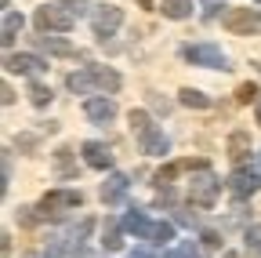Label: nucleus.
<instances>
[{"mask_svg":"<svg viewBox=\"0 0 261 258\" xmlns=\"http://www.w3.org/2000/svg\"><path fill=\"white\" fill-rule=\"evenodd\" d=\"M142 153H149V156H163V153H167V138H163L160 127H149V131L142 135Z\"/></svg>","mask_w":261,"mask_h":258,"instance_id":"11","label":"nucleus"},{"mask_svg":"<svg viewBox=\"0 0 261 258\" xmlns=\"http://www.w3.org/2000/svg\"><path fill=\"white\" fill-rule=\"evenodd\" d=\"M138 4H142V8H152V0H138Z\"/></svg>","mask_w":261,"mask_h":258,"instance_id":"30","label":"nucleus"},{"mask_svg":"<svg viewBox=\"0 0 261 258\" xmlns=\"http://www.w3.org/2000/svg\"><path fill=\"white\" fill-rule=\"evenodd\" d=\"M160 11L167 15V18H189L192 15V0H163Z\"/></svg>","mask_w":261,"mask_h":258,"instance_id":"17","label":"nucleus"},{"mask_svg":"<svg viewBox=\"0 0 261 258\" xmlns=\"http://www.w3.org/2000/svg\"><path fill=\"white\" fill-rule=\"evenodd\" d=\"M22 26H25V18H22L18 11H8V15H4V29H0V40H4V48L15 40V33H22Z\"/></svg>","mask_w":261,"mask_h":258,"instance_id":"15","label":"nucleus"},{"mask_svg":"<svg viewBox=\"0 0 261 258\" xmlns=\"http://www.w3.org/2000/svg\"><path fill=\"white\" fill-rule=\"evenodd\" d=\"M192 66H211V69H228L225 66V51L221 48H214V44H189L185 51H181Z\"/></svg>","mask_w":261,"mask_h":258,"instance_id":"3","label":"nucleus"},{"mask_svg":"<svg viewBox=\"0 0 261 258\" xmlns=\"http://www.w3.org/2000/svg\"><path fill=\"white\" fill-rule=\"evenodd\" d=\"M247 247L254 254H261V225H250V229H247Z\"/></svg>","mask_w":261,"mask_h":258,"instance_id":"24","label":"nucleus"},{"mask_svg":"<svg viewBox=\"0 0 261 258\" xmlns=\"http://www.w3.org/2000/svg\"><path fill=\"white\" fill-rule=\"evenodd\" d=\"M247 153H250V135L247 131H232L228 135V156L240 164V160H247Z\"/></svg>","mask_w":261,"mask_h":258,"instance_id":"14","label":"nucleus"},{"mask_svg":"<svg viewBox=\"0 0 261 258\" xmlns=\"http://www.w3.org/2000/svg\"><path fill=\"white\" fill-rule=\"evenodd\" d=\"M84 113H87L94 124H109V120L116 116V106H113V99H87V102H84Z\"/></svg>","mask_w":261,"mask_h":258,"instance_id":"9","label":"nucleus"},{"mask_svg":"<svg viewBox=\"0 0 261 258\" xmlns=\"http://www.w3.org/2000/svg\"><path fill=\"white\" fill-rule=\"evenodd\" d=\"M257 4H261V0H257Z\"/></svg>","mask_w":261,"mask_h":258,"instance_id":"33","label":"nucleus"},{"mask_svg":"<svg viewBox=\"0 0 261 258\" xmlns=\"http://www.w3.org/2000/svg\"><path fill=\"white\" fill-rule=\"evenodd\" d=\"M87 73H91V84H94V87H102V91H120V77H116L113 69H106V66H91Z\"/></svg>","mask_w":261,"mask_h":258,"instance_id":"12","label":"nucleus"},{"mask_svg":"<svg viewBox=\"0 0 261 258\" xmlns=\"http://www.w3.org/2000/svg\"><path fill=\"white\" fill-rule=\"evenodd\" d=\"M149 237H152L156 244H167V240L174 237V225H171V222H156V225H152V233H149Z\"/></svg>","mask_w":261,"mask_h":258,"instance_id":"22","label":"nucleus"},{"mask_svg":"<svg viewBox=\"0 0 261 258\" xmlns=\"http://www.w3.org/2000/svg\"><path fill=\"white\" fill-rule=\"evenodd\" d=\"M120 22H123V11H120V8H113V4H102V8L94 11V29H98L102 37L116 33V29H120Z\"/></svg>","mask_w":261,"mask_h":258,"instance_id":"6","label":"nucleus"},{"mask_svg":"<svg viewBox=\"0 0 261 258\" xmlns=\"http://www.w3.org/2000/svg\"><path fill=\"white\" fill-rule=\"evenodd\" d=\"M203 244L207 247H218V233H203Z\"/></svg>","mask_w":261,"mask_h":258,"instance_id":"28","label":"nucleus"},{"mask_svg":"<svg viewBox=\"0 0 261 258\" xmlns=\"http://www.w3.org/2000/svg\"><path fill=\"white\" fill-rule=\"evenodd\" d=\"M84 160H87V168H94V171L113 168V153H109L106 142H84Z\"/></svg>","mask_w":261,"mask_h":258,"instance_id":"7","label":"nucleus"},{"mask_svg":"<svg viewBox=\"0 0 261 258\" xmlns=\"http://www.w3.org/2000/svg\"><path fill=\"white\" fill-rule=\"evenodd\" d=\"M130 258H152L149 251H135V254H130Z\"/></svg>","mask_w":261,"mask_h":258,"instance_id":"29","label":"nucleus"},{"mask_svg":"<svg viewBox=\"0 0 261 258\" xmlns=\"http://www.w3.org/2000/svg\"><path fill=\"white\" fill-rule=\"evenodd\" d=\"M29 99H33V106H47V102H51V87L33 84V87H29Z\"/></svg>","mask_w":261,"mask_h":258,"instance_id":"23","label":"nucleus"},{"mask_svg":"<svg viewBox=\"0 0 261 258\" xmlns=\"http://www.w3.org/2000/svg\"><path fill=\"white\" fill-rule=\"evenodd\" d=\"M257 185H261V175H254V171H236L232 178H228V189H232L236 197H250Z\"/></svg>","mask_w":261,"mask_h":258,"instance_id":"10","label":"nucleus"},{"mask_svg":"<svg viewBox=\"0 0 261 258\" xmlns=\"http://www.w3.org/2000/svg\"><path fill=\"white\" fill-rule=\"evenodd\" d=\"M80 204H84V197H80L76 189H51V193H44V200H40V215L58 218L65 211H76Z\"/></svg>","mask_w":261,"mask_h":258,"instance_id":"2","label":"nucleus"},{"mask_svg":"<svg viewBox=\"0 0 261 258\" xmlns=\"http://www.w3.org/2000/svg\"><path fill=\"white\" fill-rule=\"evenodd\" d=\"M181 106H189V109H207V106H211V99H207L203 91L185 87V91H181Z\"/></svg>","mask_w":261,"mask_h":258,"instance_id":"18","label":"nucleus"},{"mask_svg":"<svg viewBox=\"0 0 261 258\" xmlns=\"http://www.w3.org/2000/svg\"><path fill=\"white\" fill-rule=\"evenodd\" d=\"M40 48H47L51 55H76V48H73V44L55 40V37H40Z\"/></svg>","mask_w":261,"mask_h":258,"instance_id":"19","label":"nucleus"},{"mask_svg":"<svg viewBox=\"0 0 261 258\" xmlns=\"http://www.w3.org/2000/svg\"><path fill=\"white\" fill-rule=\"evenodd\" d=\"M221 26L228 29V33H257V29H261V15L250 11V8H232V11H225Z\"/></svg>","mask_w":261,"mask_h":258,"instance_id":"5","label":"nucleus"},{"mask_svg":"<svg viewBox=\"0 0 261 258\" xmlns=\"http://www.w3.org/2000/svg\"><path fill=\"white\" fill-rule=\"evenodd\" d=\"M257 124H261V106H257Z\"/></svg>","mask_w":261,"mask_h":258,"instance_id":"32","label":"nucleus"},{"mask_svg":"<svg viewBox=\"0 0 261 258\" xmlns=\"http://www.w3.org/2000/svg\"><path fill=\"white\" fill-rule=\"evenodd\" d=\"M123 193H127V178H123V175H113V178L102 185V200H106V204H116Z\"/></svg>","mask_w":261,"mask_h":258,"instance_id":"16","label":"nucleus"},{"mask_svg":"<svg viewBox=\"0 0 261 258\" xmlns=\"http://www.w3.org/2000/svg\"><path fill=\"white\" fill-rule=\"evenodd\" d=\"M149 127H152V124H149V113H145V109H130V131H138V138H142Z\"/></svg>","mask_w":261,"mask_h":258,"instance_id":"20","label":"nucleus"},{"mask_svg":"<svg viewBox=\"0 0 261 258\" xmlns=\"http://www.w3.org/2000/svg\"><path fill=\"white\" fill-rule=\"evenodd\" d=\"M33 22H37L40 33H65V29H73V11H65L58 4H44V8H37Z\"/></svg>","mask_w":261,"mask_h":258,"instance_id":"1","label":"nucleus"},{"mask_svg":"<svg viewBox=\"0 0 261 258\" xmlns=\"http://www.w3.org/2000/svg\"><path fill=\"white\" fill-rule=\"evenodd\" d=\"M163 258H196V247L192 244H181V247H174V251H167Z\"/></svg>","mask_w":261,"mask_h":258,"instance_id":"25","label":"nucleus"},{"mask_svg":"<svg viewBox=\"0 0 261 258\" xmlns=\"http://www.w3.org/2000/svg\"><path fill=\"white\" fill-rule=\"evenodd\" d=\"M236 99H240V102H254V99H257V87H254V84H240Z\"/></svg>","mask_w":261,"mask_h":258,"instance_id":"26","label":"nucleus"},{"mask_svg":"<svg viewBox=\"0 0 261 258\" xmlns=\"http://www.w3.org/2000/svg\"><path fill=\"white\" fill-rule=\"evenodd\" d=\"M218 189H221V182L203 168L200 178H192V185H189V200H192V204H200V207H211L214 197H218Z\"/></svg>","mask_w":261,"mask_h":258,"instance_id":"4","label":"nucleus"},{"mask_svg":"<svg viewBox=\"0 0 261 258\" xmlns=\"http://www.w3.org/2000/svg\"><path fill=\"white\" fill-rule=\"evenodd\" d=\"M123 229L135 233V237H149L152 225H149V218H145L142 211H127V215H123Z\"/></svg>","mask_w":261,"mask_h":258,"instance_id":"13","label":"nucleus"},{"mask_svg":"<svg viewBox=\"0 0 261 258\" xmlns=\"http://www.w3.org/2000/svg\"><path fill=\"white\" fill-rule=\"evenodd\" d=\"M221 258H240V254H221Z\"/></svg>","mask_w":261,"mask_h":258,"instance_id":"31","label":"nucleus"},{"mask_svg":"<svg viewBox=\"0 0 261 258\" xmlns=\"http://www.w3.org/2000/svg\"><path fill=\"white\" fill-rule=\"evenodd\" d=\"M102 244H106L109 251H120V244H123V240H120V229H116V225H113V229L106 233V240H102Z\"/></svg>","mask_w":261,"mask_h":258,"instance_id":"27","label":"nucleus"},{"mask_svg":"<svg viewBox=\"0 0 261 258\" xmlns=\"http://www.w3.org/2000/svg\"><path fill=\"white\" fill-rule=\"evenodd\" d=\"M55 168H58V175H73V149H58L55 153Z\"/></svg>","mask_w":261,"mask_h":258,"instance_id":"21","label":"nucleus"},{"mask_svg":"<svg viewBox=\"0 0 261 258\" xmlns=\"http://www.w3.org/2000/svg\"><path fill=\"white\" fill-rule=\"evenodd\" d=\"M4 69H8V73H25V77H37V73L44 69V62H40L37 55H8Z\"/></svg>","mask_w":261,"mask_h":258,"instance_id":"8","label":"nucleus"}]
</instances>
